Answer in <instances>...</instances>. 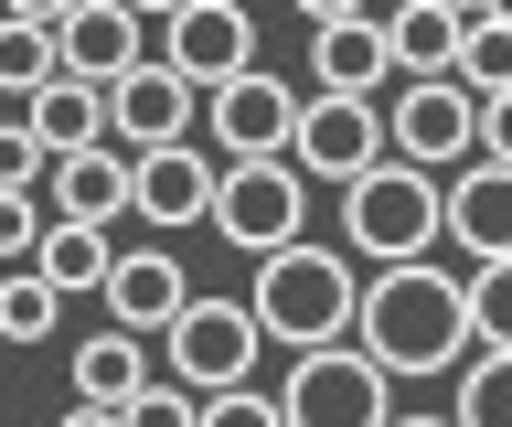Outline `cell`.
<instances>
[{
	"label": "cell",
	"mask_w": 512,
	"mask_h": 427,
	"mask_svg": "<svg viewBox=\"0 0 512 427\" xmlns=\"http://www.w3.org/2000/svg\"><path fill=\"white\" fill-rule=\"evenodd\" d=\"M107 331H128V342H160V331L192 310V278H182V257L171 246H128L118 267H107Z\"/></svg>",
	"instance_id": "cell-15"
},
{
	"label": "cell",
	"mask_w": 512,
	"mask_h": 427,
	"mask_svg": "<svg viewBox=\"0 0 512 427\" xmlns=\"http://www.w3.org/2000/svg\"><path fill=\"white\" fill-rule=\"evenodd\" d=\"M310 97H395L384 11H342V0L310 11Z\"/></svg>",
	"instance_id": "cell-11"
},
{
	"label": "cell",
	"mask_w": 512,
	"mask_h": 427,
	"mask_svg": "<svg viewBox=\"0 0 512 427\" xmlns=\"http://www.w3.org/2000/svg\"><path fill=\"white\" fill-rule=\"evenodd\" d=\"M438 193H448V246L470 267H502L512 257V171L502 161H459Z\"/></svg>",
	"instance_id": "cell-16"
},
{
	"label": "cell",
	"mask_w": 512,
	"mask_h": 427,
	"mask_svg": "<svg viewBox=\"0 0 512 427\" xmlns=\"http://www.w3.org/2000/svg\"><path fill=\"white\" fill-rule=\"evenodd\" d=\"M22 129H32V150H43V161L107 150V97H96V86H75V75H54V86L22 107Z\"/></svg>",
	"instance_id": "cell-20"
},
{
	"label": "cell",
	"mask_w": 512,
	"mask_h": 427,
	"mask_svg": "<svg viewBox=\"0 0 512 427\" xmlns=\"http://www.w3.org/2000/svg\"><path fill=\"white\" fill-rule=\"evenodd\" d=\"M214 235L235 257H278L310 235V182L288 161H224L214 171Z\"/></svg>",
	"instance_id": "cell-6"
},
{
	"label": "cell",
	"mask_w": 512,
	"mask_h": 427,
	"mask_svg": "<svg viewBox=\"0 0 512 427\" xmlns=\"http://www.w3.org/2000/svg\"><path fill=\"white\" fill-rule=\"evenodd\" d=\"M203 129V97H192L182 75L160 65H139V75H118V86H107V139H118L128 161H150V150H182V139Z\"/></svg>",
	"instance_id": "cell-13"
},
{
	"label": "cell",
	"mask_w": 512,
	"mask_h": 427,
	"mask_svg": "<svg viewBox=\"0 0 512 427\" xmlns=\"http://www.w3.org/2000/svg\"><path fill=\"white\" fill-rule=\"evenodd\" d=\"M150 342H128V331H96V342H75V406H107V417H128L139 395H150Z\"/></svg>",
	"instance_id": "cell-19"
},
{
	"label": "cell",
	"mask_w": 512,
	"mask_h": 427,
	"mask_svg": "<svg viewBox=\"0 0 512 427\" xmlns=\"http://www.w3.org/2000/svg\"><path fill=\"white\" fill-rule=\"evenodd\" d=\"M107 267H118V246L96 225H43V246H32V278L54 299H75V289H107Z\"/></svg>",
	"instance_id": "cell-22"
},
{
	"label": "cell",
	"mask_w": 512,
	"mask_h": 427,
	"mask_svg": "<svg viewBox=\"0 0 512 427\" xmlns=\"http://www.w3.org/2000/svg\"><path fill=\"white\" fill-rule=\"evenodd\" d=\"M256 321H246V299H203L192 289V310L171 331H160V363H171V385L203 406V395H235V385H256Z\"/></svg>",
	"instance_id": "cell-5"
},
{
	"label": "cell",
	"mask_w": 512,
	"mask_h": 427,
	"mask_svg": "<svg viewBox=\"0 0 512 427\" xmlns=\"http://www.w3.org/2000/svg\"><path fill=\"white\" fill-rule=\"evenodd\" d=\"M395 417V385L352 342H320V353H288L278 374V427H384Z\"/></svg>",
	"instance_id": "cell-4"
},
{
	"label": "cell",
	"mask_w": 512,
	"mask_h": 427,
	"mask_svg": "<svg viewBox=\"0 0 512 427\" xmlns=\"http://www.w3.org/2000/svg\"><path fill=\"white\" fill-rule=\"evenodd\" d=\"M43 171H54V161L32 150V129H22V118H0V193H43Z\"/></svg>",
	"instance_id": "cell-27"
},
{
	"label": "cell",
	"mask_w": 512,
	"mask_h": 427,
	"mask_svg": "<svg viewBox=\"0 0 512 427\" xmlns=\"http://www.w3.org/2000/svg\"><path fill=\"white\" fill-rule=\"evenodd\" d=\"M352 310H363V267L342 246H278V257H256V289H246V321L256 342H288V353H320V342H352Z\"/></svg>",
	"instance_id": "cell-2"
},
{
	"label": "cell",
	"mask_w": 512,
	"mask_h": 427,
	"mask_svg": "<svg viewBox=\"0 0 512 427\" xmlns=\"http://www.w3.org/2000/svg\"><path fill=\"white\" fill-rule=\"evenodd\" d=\"M22 107H32V97H0V118H22Z\"/></svg>",
	"instance_id": "cell-34"
},
{
	"label": "cell",
	"mask_w": 512,
	"mask_h": 427,
	"mask_svg": "<svg viewBox=\"0 0 512 427\" xmlns=\"http://www.w3.org/2000/svg\"><path fill=\"white\" fill-rule=\"evenodd\" d=\"M54 86V0L0 22V97H43Z\"/></svg>",
	"instance_id": "cell-23"
},
{
	"label": "cell",
	"mask_w": 512,
	"mask_h": 427,
	"mask_svg": "<svg viewBox=\"0 0 512 427\" xmlns=\"http://www.w3.org/2000/svg\"><path fill=\"white\" fill-rule=\"evenodd\" d=\"M470 161H502V171H512V97L480 107V150H470Z\"/></svg>",
	"instance_id": "cell-31"
},
{
	"label": "cell",
	"mask_w": 512,
	"mask_h": 427,
	"mask_svg": "<svg viewBox=\"0 0 512 427\" xmlns=\"http://www.w3.org/2000/svg\"><path fill=\"white\" fill-rule=\"evenodd\" d=\"M448 246V193L406 161H374L363 182H342V257H374V267H416Z\"/></svg>",
	"instance_id": "cell-3"
},
{
	"label": "cell",
	"mask_w": 512,
	"mask_h": 427,
	"mask_svg": "<svg viewBox=\"0 0 512 427\" xmlns=\"http://www.w3.org/2000/svg\"><path fill=\"white\" fill-rule=\"evenodd\" d=\"M459 97H512V11H459Z\"/></svg>",
	"instance_id": "cell-21"
},
{
	"label": "cell",
	"mask_w": 512,
	"mask_h": 427,
	"mask_svg": "<svg viewBox=\"0 0 512 427\" xmlns=\"http://www.w3.org/2000/svg\"><path fill=\"white\" fill-rule=\"evenodd\" d=\"M192 417H203V406H192V395H182V385H171V374H160V385H150V395H139V406H128V417H118V427H192Z\"/></svg>",
	"instance_id": "cell-30"
},
{
	"label": "cell",
	"mask_w": 512,
	"mask_h": 427,
	"mask_svg": "<svg viewBox=\"0 0 512 427\" xmlns=\"http://www.w3.org/2000/svg\"><path fill=\"white\" fill-rule=\"evenodd\" d=\"M203 118H214L224 161H288V139H299V86L256 65V75H235V86H214Z\"/></svg>",
	"instance_id": "cell-12"
},
{
	"label": "cell",
	"mask_w": 512,
	"mask_h": 427,
	"mask_svg": "<svg viewBox=\"0 0 512 427\" xmlns=\"http://www.w3.org/2000/svg\"><path fill=\"white\" fill-rule=\"evenodd\" d=\"M470 342H480V353H512V257L502 267H470Z\"/></svg>",
	"instance_id": "cell-26"
},
{
	"label": "cell",
	"mask_w": 512,
	"mask_h": 427,
	"mask_svg": "<svg viewBox=\"0 0 512 427\" xmlns=\"http://www.w3.org/2000/svg\"><path fill=\"white\" fill-rule=\"evenodd\" d=\"M54 427H118V417H107V406H64Z\"/></svg>",
	"instance_id": "cell-32"
},
{
	"label": "cell",
	"mask_w": 512,
	"mask_h": 427,
	"mask_svg": "<svg viewBox=\"0 0 512 427\" xmlns=\"http://www.w3.org/2000/svg\"><path fill=\"white\" fill-rule=\"evenodd\" d=\"M43 225H54V214H43V193H0V257H22V267H32Z\"/></svg>",
	"instance_id": "cell-28"
},
{
	"label": "cell",
	"mask_w": 512,
	"mask_h": 427,
	"mask_svg": "<svg viewBox=\"0 0 512 427\" xmlns=\"http://www.w3.org/2000/svg\"><path fill=\"white\" fill-rule=\"evenodd\" d=\"M128 214L150 235H182V225H214V150L182 139V150H150L128 161Z\"/></svg>",
	"instance_id": "cell-14"
},
{
	"label": "cell",
	"mask_w": 512,
	"mask_h": 427,
	"mask_svg": "<svg viewBox=\"0 0 512 427\" xmlns=\"http://www.w3.org/2000/svg\"><path fill=\"white\" fill-rule=\"evenodd\" d=\"M470 150H480V97H459V86H395L384 97V161L448 182Z\"/></svg>",
	"instance_id": "cell-7"
},
{
	"label": "cell",
	"mask_w": 512,
	"mask_h": 427,
	"mask_svg": "<svg viewBox=\"0 0 512 427\" xmlns=\"http://www.w3.org/2000/svg\"><path fill=\"white\" fill-rule=\"evenodd\" d=\"M43 203H54V225H118L128 214V150L107 139V150H75V161H54L43 171Z\"/></svg>",
	"instance_id": "cell-17"
},
{
	"label": "cell",
	"mask_w": 512,
	"mask_h": 427,
	"mask_svg": "<svg viewBox=\"0 0 512 427\" xmlns=\"http://www.w3.org/2000/svg\"><path fill=\"white\" fill-rule=\"evenodd\" d=\"M448 427H512V353H470L448 374Z\"/></svg>",
	"instance_id": "cell-24"
},
{
	"label": "cell",
	"mask_w": 512,
	"mask_h": 427,
	"mask_svg": "<svg viewBox=\"0 0 512 427\" xmlns=\"http://www.w3.org/2000/svg\"><path fill=\"white\" fill-rule=\"evenodd\" d=\"M54 321H64V299L32 278V267H11L0 278V342H54Z\"/></svg>",
	"instance_id": "cell-25"
},
{
	"label": "cell",
	"mask_w": 512,
	"mask_h": 427,
	"mask_svg": "<svg viewBox=\"0 0 512 427\" xmlns=\"http://www.w3.org/2000/svg\"><path fill=\"white\" fill-rule=\"evenodd\" d=\"M160 65L182 75L192 97H214V86L256 75V22L235 11V0H182V11L160 22Z\"/></svg>",
	"instance_id": "cell-10"
},
{
	"label": "cell",
	"mask_w": 512,
	"mask_h": 427,
	"mask_svg": "<svg viewBox=\"0 0 512 427\" xmlns=\"http://www.w3.org/2000/svg\"><path fill=\"white\" fill-rule=\"evenodd\" d=\"M384 65H395V86H448V75H459V11H448V0L384 11Z\"/></svg>",
	"instance_id": "cell-18"
},
{
	"label": "cell",
	"mask_w": 512,
	"mask_h": 427,
	"mask_svg": "<svg viewBox=\"0 0 512 427\" xmlns=\"http://www.w3.org/2000/svg\"><path fill=\"white\" fill-rule=\"evenodd\" d=\"M352 353L374 363L384 385L459 374V363H470V278L438 267V257L374 267V278H363V310H352Z\"/></svg>",
	"instance_id": "cell-1"
},
{
	"label": "cell",
	"mask_w": 512,
	"mask_h": 427,
	"mask_svg": "<svg viewBox=\"0 0 512 427\" xmlns=\"http://www.w3.org/2000/svg\"><path fill=\"white\" fill-rule=\"evenodd\" d=\"M384 427H448V417H406V406H395V417H384Z\"/></svg>",
	"instance_id": "cell-33"
},
{
	"label": "cell",
	"mask_w": 512,
	"mask_h": 427,
	"mask_svg": "<svg viewBox=\"0 0 512 427\" xmlns=\"http://www.w3.org/2000/svg\"><path fill=\"white\" fill-rule=\"evenodd\" d=\"M150 65V22L128 11V0H64L54 11V75H75V86H118V75Z\"/></svg>",
	"instance_id": "cell-9"
},
{
	"label": "cell",
	"mask_w": 512,
	"mask_h": 427,
	"mask_svg": "<svg viewBox=\"0 0 512 427\" xmlns=\"http://www.w3.org/2000/svg\"><path fill=\"white\" fill-rule=\"evenodd\" d=\"M192 427H278V395H256V385L203 395V417H192Z\"/></svg>",
	"instance_id": "cell-29"
},
{
	"label": "cell",
	"mask_w": 512,
	"mask_h": 427,
	"mask_svg": "<svg viewBox=\"0 0 512 427\" xmlns=\"http://www.w3.org/2000/svg\"><path fill=\"white\" fill-rule=\"evenodd\" d=\"M384 161V97H299V139H288V171L299 182H363Z\"/></svg>",
	"instance_id": "cell-8"
}]
</instances>
